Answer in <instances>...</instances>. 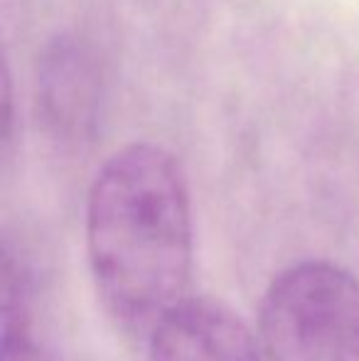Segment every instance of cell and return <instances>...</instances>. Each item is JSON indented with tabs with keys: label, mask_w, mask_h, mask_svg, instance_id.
I'll return each instance as SVG.
<instances>
[{
	"label": "cell",
	"mask_w": 359,
	"mask_h": 361,
	"mask_svg": "<svg viewBox=\"0 0 359 361\" xmlns=\"http://www.w3.org/2000/svg\"><path fill=\"white\" fill-rule=\"evenodd\" d=\"M192 202L173 152L133 143L114 152L87 200V256L96 295L116 327L148 337L187 298Z\"/></svg>",
	"instance_id": "1"
},
{
	"label": "cell",
	"mask_w": 359,
	"mask_h": 361,
	"mask_svg": "<svg viewBox=\"0 0 359 361\" xmlns=\"http://www.w3.org/2000/svg\"><path fill=\"white\" fill-rule=\"evenodd\" d=\"M259 342L269 361H359V278L322 258L288 266L261 298Z\"/></svg>",
	"instance_id": "2"
},
{
	"label": "cell",
	"mask_w": 359,
	"mask_h": 361,
	"mask_svg": "<svg viewBox=\"0 0 359 361\" xmlns=\"http://www.w3.org/2000/svg\"><path fill=\"white\" fill-rule=\"evenodd\" d=\"M259 347L226 302L187 295L148 334V361H264Z\"/></svg>",
	"instance_id": "3"
},
{
	"label": "cell",
	"mask_w": 359,
	"mask_h": 361,
	"mask_svg": "<svg viewBox=\"0 0 359 361\" xmlns=\"http://www.w3.org/2000/svg\"><path fill=\"white\" fill-rule=\"evenodd\" d=\"M0 293V361H62L39 324L32 273L8 238L3 243Z\"/></svg>",
	"instance_id": "4"
}]
</instances>
